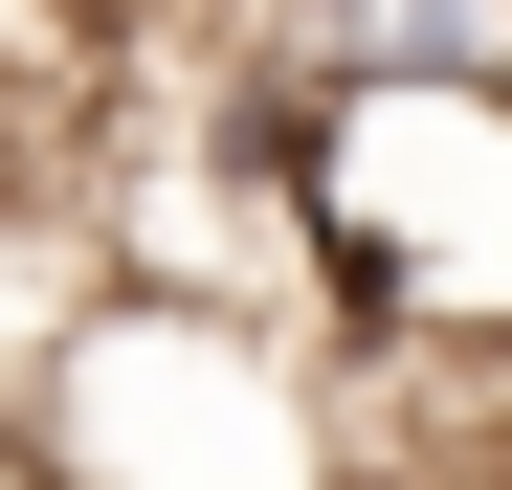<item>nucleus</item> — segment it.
<instances>
[{"instance_id":"f257e3e1","label":"nucleus","mask_w":512,"mask_h":490,"mask_svg":"<svg viewBox=\"0 0 512 490\" xmlns=\"http://www.w3.org/2000/svg\"><path fill=\"white\" fill-rule=\"evenodd\" d=\"M312 268L401 357H512V90H312Z\"/></svg>"},{"instance_id":"f03ea898","label":"nucleus","mask_w":512,"mask_h":490,"mask_svg":"<svg viewBox=\"0 0 512 490\" xmlns=\"http://www.w3.org/2000/svg\"><path fill=\"white\" fill-rule=\"evenodd\" d=\"M290 90H512V0H245Z\"/></svg>"}]
</instances>
